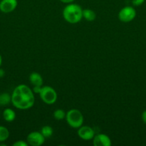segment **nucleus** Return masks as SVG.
I'll use <instances>...</instances> for the list:
<instances>
[{
    "label": "nucleus",
    "instance_id": "nucleus-6",
    "mask_svg": "<svg viewBox=\"0 0 146 146\" xmlns=\"http://www.w3.org/2000/svg\"><path fill=\"white\" fill-rule=\"evenodd\" d=\"M45 141V138L43 136L41 132L33 131L28 134L27 137V142L28 145L31 146H40L43 145Z\"/></svg>",
    "mask_w": 146,
    "mask_h": 146
},
{
    "label": "nucleus",
    "instance_id": "nucleus-15",
    "mask_svg": "<svg viewBox=\"0 0 146 146\" xmlns=\"http://www.w3.org/2000/svg\"><path fill=\"white\" fill-rule=\"evenodd\" d=\"M41 133L42 134L43 136L45 138H48L51 137L53 134V129L50 125H44L42 128Z\"/></svg>",
    "mask_w": 146,
    "mask_h": 146
},
{
    "label": "nucleus",
    "instance_id": "nucleus-5",
    "mask_svg": "<svg viewBox=\"0 0 146 146\" xmlns=\"http://www.w3.org/2000/svg\"><path fill=\"white\" fill-rule=\"evenodd\" d=\"M136 17V11L134 7L131 6H126L120 9L118 13V18L120 21L128 23L133 21Z\"/></svg>",
    "mask_w": 146,
    "mask_h": 146
},
{
    "label": "nucleus",
    "instance_id": "nucleus-1",
    "mask_svg": "<svg viewBox=\"0 0 146 146\" xmlns=\"http://www.w3.org/2000/svg\"><path fill=\"white\" fill-rule=\"evenodd\" d=\"M11 96V104L19 110L29 109L35 102V97L32 89L25 84L17 86Z\"/></svg>",
    "mask_w": 146,
    "mask_h": 146
},
{
    "label": "nucleus",
    "instance_id": "nucleus-20",
    "mask_svg": "<svg viewBox=\"0 0 146 146\" xmlns=\"http://www.w3.org/2000/svg\"><path fill=\"white\" fill-rule=\"evenodd\" d=\"M141 118H142V121H143V123L146 125V110L143 112V113H142V115H141Z\"/></svg>",
    "mask_w": 146,
    "mask_h": 146
},
{
    "label": "nucleus",
    "instance_id": "nucleus-19",
    "mask_svg": "<svg viewBox=\"0 0 146 146\" xmlns=\"http://www.w3.org/2000/svg\"><path fill=\"white\" fill-rule=\"evenodd\" d=\"M42 87V86H34L32 88L33 93L36 94H40V92H41Z\"/></svg>",
    "mask_w": 146,
    "mask_h": 146
},
{
    "label": "nucleus",
    "instance_id": "nucleus-24",
    "mask_svg": "<svg viewBox=\"0 0 146 146\" xmlns=\"http://www.w3.org/2000/svg\"><path fill=\"white\" fill-rule=\"evenodd\" d=\"M0 1H1V0H0Z\"/></svg>",
    "mask_w": 146,
    "mask_h": 146
},
{
    "label": "nucleus",
    "instance_id": "nucleus-8",
    "mask_svg": "<svg viewBox=\"0 0 146 146\" xmlns=\"http://www.w3.org/2000/svg\"><path fill=\"white\" fill-rule=\"evenodd\" d=\"M17 0H1L0 11L3 13H10L16 9L17 7Z\"/></svg>",
    "mask_w": 146,
    "mask_h": 146
},
{
    "label": "nucleus",
    "instance_id": "nucleus-17",
    "mask_svg": "<svg viewBox=\"0 0 146 146\" xmlns=\"http://www.w3.org/2000/svg\"><path fill=\"white\" fill-rule=\"evenodd\" d=\"M145 0H132V4L135 7H139L145 2Z\"/></svg>",
    "mask_w": 146,
    "mask_h": 146
},
{
    "label": "nucleus",
    "instance_id": "nucleus-23",
    "mask_svg": "<svg viewBox=\"0 0 146 146\" xmlns=\"http://www.w3.org/2000/svg\"><path fill=\"white\" fill-rule=\"evenodd\" d=\"M1 64H2V57H1V54H0V67H1Z\"/></svg>",
    "mask_w": 146,
    "mask_h": 146
},
{
    "label": "nucleus",
    "instance_id": "nucleus-13",
    "mask_svg": "<svg viewBox=\"0 0 146 146\" xmlns=\"http://www.w3.org/2000/svg\"><path fill=\"white\" fill-rule=\"evenodd\" d=\"M11 103V96L9 93L0 94V106H5Z\"/></svg>",
    "mask_w": 146,
    "mask_h": 146
},
{
    "label": "nucleus",
    "instance_id": "nucleus-16",
    "mask_svg": "<svg viewBox=\"0 0 146 146\" xmlns=\"http://www.w3.org/2000/svg\"><path fill=\"white\" fill-rule=\"evenodd\" d=\"M66 113H65L64 110L57 109L53 113V116H54V119L57 120V121H61V120L65 119Z\"/></svg>",
    "mask_w": 146,
    "mask_h": 146
},
{
    "label": "nucleus",
    "instance_id": "nucleus-2",
    "mask_svg": "<svg viewBox=\"0 0 146 146\" xmlns=\"http://www.w3.org/2000/svg\"><path fill=\"white\" fill-rule=\"evenodd\" d=\"M82 9L76 4H68L63 9V17L67 22L70 24H77L82 20Z\"/></svg>",
    "mask_w": 146,
    "mask_h": 146
},
{
    "label": "nucleus",
    "instance_id": "nucleus-14",
    "mask_svg": "<svg viewBox=\"0 0 146 146\" xmlns=\"http://www.w3.org/2000/svg\"><path fill=\"white\" fill-rule=\"evenodd\" d=\"M9 137V131L6 127L0 125V143L4 142Z\"/></svg>",
    "mask_w": 146,
    "mask_h": 146
},
{
    "label": "nucleus",
    "instance_id": "nucleus-7",
    "mask_svg": "<svg viewBox=\"0 0 146 146\" xmlns=\"http://www.w3.org/2000/svg\"><path fill=\"white\" fill-rule=\"evenodd\" d=\"M77 135L84 141H90L93 139L95 133L91 127L88 125H82L77 130Z\"/></svg>",
    "mask_w": 146,
    "mask_h": 146
},
{
    "label": "nucleus",
    "instance_id": "nucleus-12",
    "mask_svg": "<svg viewBox=\"0 0 146 146\" xmlns=\"http://www.w3.org/2000/svg\"><path fill=\"white\" fill-rule=\"evenodd\" d=\"M82 17L87 21H93L96 19V13L90 9L82 10Z\"/></svg>",
    "mask_w": 146,
    "mask_h": 146
},
{
    "label": "nucleus",
    "instance_id": "nucleus-9",
    "mask_svg": "<svg viewBox=\"0 0 146 146\" xmlns=\"http://www.w3.org/2000/svg\"><path fill=\"white\" fill-rule=\"evenodd\" d=\"M94 146H110L112 145L110 137L104 133L97 134L92 139Z\"/></svg>",
    "mask_w": 146,
    "mask_h": 146
},
{
    "label": "nucleus",
    "instance_id": "nucleus-21",
    "mask_svg": "<svg viewBox=\"0 0 146 146\" xmlns=\"http://www.w3.org/2000/svg\"><path fill=\"white\" fill-rule=\"evenodd\" d=\"M60 1L64 4H70V3H72L74 0H60Z\"/></svg>",
    "mask_w": 146,
    "mask_h": 146
},
{
    "label": "nucleus",
    "instance_id": "nucleus-22",
    "mask_svg": "<svg viewBox=\"0 0 146 146\" xmlns=\"http://www.w3.org/2000/svg\"><path fill=\"white\" fill-rule=\"evenodd\" d=\"M4 75H5V71L2 68H0V78H3L4 76Z\"/></svg>",
    "mask_w": 146,
    "mask_h": 146
},
{
    "label": "nucleus",
    "instance_id": "nucleus-4",
    "mask_svg": "<svg viewBox=\"0 0 146 146\" xmlns=\"http://www.w3.org/2000/svg\"><path fill=\"white\" fill-rule=\"evenodd\" d=\"M40 96L42 101L47 105L54 104L57 99V94L56 91L52 87L49 86H42Z\"/></svg>",
    "mask_w": 146,
    "mask_h": 146
},
{
    "label": "nucleus",
    "instance_id": "nucleus-3",
    "mask_svg": "<svg viewBox=\"0 0 146 146\" xmlns=\"http://www.w3.org/2000/svg\"><path fill=\"white\" fill-rule=\"evenodd\" d=\"M66 121L71 128L78 129L84 123V117L81 111L78 109H70L66 113Z\"/></svg>",
    "mask_w": 146,
    "mask_h": 146
},
{
    "label": "nucleus",
    "instance_id": "nucleus-18",
    "mask_svg": "<svg viewBox=\"0 0 146 146\" xmlns=\"http://www.w3.org/2000/svg\"><path fill=\"white\" fill-rule=\"evenodd\" d=\"M13 146H27L28 143L27 142H25L24 141H17V142L13 143Z\"/></svg>",
    "mask_w": 146,
    "mask_h": 146
},
{
    "label": "nucleus",
    "instance_id": "nucleus-10",
    "mask_svg": "<svg viewBox=\"0 0 146 146\" xmlns=\"http://www.w3.org/2000/svg\"><path fill=\"white\" fill-rule=\"evenodd\" d=\"M30 83L31 85L34 86H43V78L42 76L40 75L39 73L37 72H32L30 74L29 77Z\"/></svg>",
    "mask_w": 146,
    "mask_h": 146
},
{
    "label": "nucleus",
    "instance_id": "nucleus-11",
    "mask_svg": "<svg viewBox=\"0 0 146 146\" xmlns=\"http://www.w3.org/2000/svg\"><path fill=\"white\" fill-rule=\"evenodd\" d=\"M3 118L7 122H12L16 118V113L14 110L7 108L3 111Z\"/></svg>",
    "mask_w": 146,
    "mask_h": 146
}]
</instances>
